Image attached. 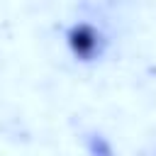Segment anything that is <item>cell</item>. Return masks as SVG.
I'll return each mask as SVG.
<instances>
[{"instance_id":"cell-2","label":"cell","mask_w":156,"mask_h":156,"mask_svg":"<svg viewBox=\"0 0 156 156\" xmlns=\"http://www.w3.org/2000/svg\"><path fill=\"white\" fill-rule=\"evenodd\" d=\"M88 151L90 156H115L112 146L107 144L102 134H88Z\"/></svg>"},{"instance_id":"cell-1","label":"cell","mask_w":156,"mask_h":156,"mask_svg":"<svg viewBox=\"0 0 156 156\" xmlns=\"http://www.w3.org/2000/svg\"><path fill=\"white\" fill-rule=\"evenodd\" d=\"M66 44L78 61H95L105 54L107 37L100 27L90 22H76L66 29Z\"/></svg>"}]
</instances>
